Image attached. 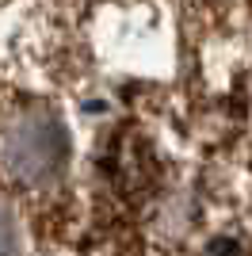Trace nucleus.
<instances>
[{"label": "nucleus", "mask_w": 252, "mask_h": 256, "mask_svg": "<svg viewBox=\"0 0 252 256\" xmlns=\"http://www.w3.org/2000/svg\"><path fill=\"white\" fill-rule=\"evenodd\" d=\"M20 222H16V206L0 195V256H20Z\"/></svg>", "instance_id": "obj_2"}, {"label": "nucleus", "mask_w": 252, "mask_h": 256, "mask_svg": "<svg viewBox=\"0 0 252 256\" xmlns=\"http://www.w3.org/2000/svg\"><path fill=\"white\" fill-rule=\"evenodd\" d=\"M69 160V130L50 107L31 104L12 118L4 134V164L20 184L46 188L65 172Z\"/></svg>", "instance_id": "obj_1"}]
</instances>
